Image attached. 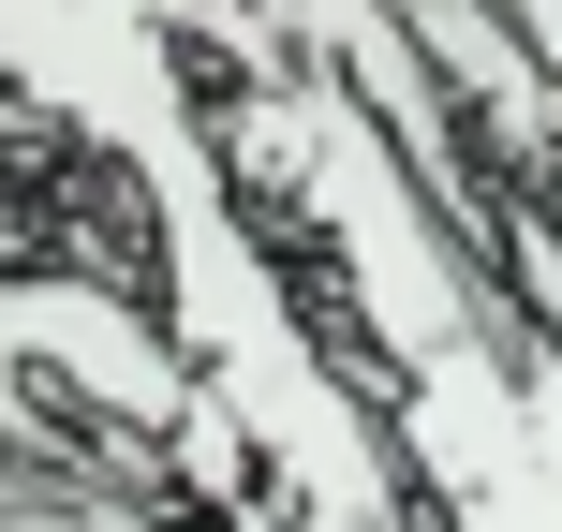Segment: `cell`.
Returning a JSON list of instances; mask_svg holds the SVG:
<instances>
[]
</instances>
